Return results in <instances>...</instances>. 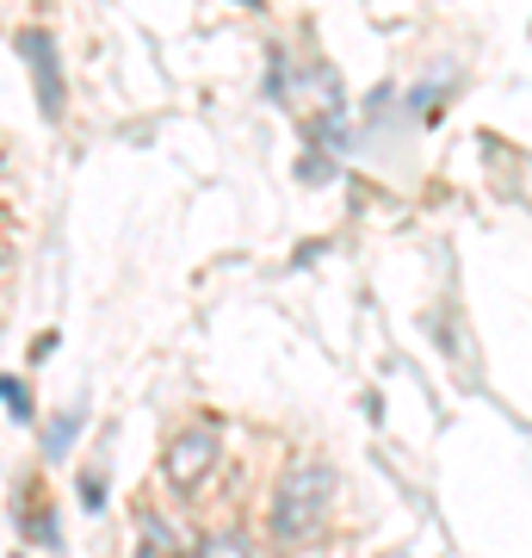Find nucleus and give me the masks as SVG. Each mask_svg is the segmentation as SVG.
<instances>
[{
	"label": "nucleus",
	"mask_w": 532,
	"mask_h": 558,
	"mask_svg": "<svg viewBox=\"0 0 532 558\" xmlns=\"http://www.w3.org/2000/svg\"><path fill=\"white\" fill-rule=\"evenodd\" d=\"M329 497H335V472H329L322 459H292L285 478H279V490H273V534L279 539L316 534V521H322Z\"/></svg>",
	"instance_id": "f257e3e1"
},
{
	"label": "nucleus",
	"mask_w": 532,
	"mask_h": 558,
	"mask_svg": "<svg viewBox=\"0 0 532 558\" xmlns=\"http://www.w3.org/2000/svg\"><path fill=\"white\" fill-rule=\"evenodd\" d=\"M20 57H25V69H32V81H38L44 119H62L69 94H62V69H57V38H50L44 25H25L20 32Z\"/></svg>",
	"instance_id": "f03ea898"
},
{
	"label": "nucleus",
	"mask_w": 532,
	"mask_h": 558,
	"mask_svg": "<svg viewBox=\"0 0 532 558\" xmlns=\"http://www.w3.org/2000/svg\"><path fill=\"white\" fill-rule=\"evenodd\" d=\"M218 465V428H186V435H174V447H168V484H180V490H193V484H205V472Z\"/></svg>",
	"instance_id": "7ed1b4c3"
},
{
	"label": "nucleus",
	"mask_w": 532,
	"mask_h": 558,
	"mask_svg": "<svg viewBox=\"0 0 532 558\" xmlns=\"http://www.w3.org/2000/svg\"><path fill=\"white\" fill-rule=\"evenodd\" d=\"M81 422H87V410H69V416H57L50 428H44V453L50 459H69V447H75Z\"/></svg>",
	"instance_id": "20e7f679"
},
{
	"label": "nucleus",
	"mask_w": 532,
	"mask_h": 558,
	"mask_svg": "<svg viewBox=\"0 0 532 558\" xmlns=\"http://www.w3.org/2000/svg\"><path fill=\"white\" fill-rule=\"evenodd\" d=\"M329 174H335V156H329V149H310V156L297 161V180H310V186L316 180H329Z\"/></svg>",
	"instance_id": "39448f33"
},
{
	"label": "nucleus",
	"mask_w": 532,
	"mask_h": 558,
	"mask_svg": "<svg viewBox=\"0 0 532 558\" xmlns=\"http://www.w3.org/2000/svg\"><path fill=\"white\" fill-rule=\"evenodd\" d=\"M0 398H7V410H13L20 422H32V391H25L20 379H0Z\"/></svg>",
	"instance_id": "423d86ee"
},
{
	"label": "nucleus",
	"mask_w": 532,
	"mask_h": 558,
	"mask_svg": "<svg viewBox=\"0 0 532 558\" xmlns=\"http://www.w3.org/2000/svg\"><path fill=\"white\" fill-rule=\"evenodd\" d=\"M143 539H149V546H168V553H174V527H161L156 515H143Z\"/></svg>",
	"instance_id": "0eeeda50"
},
{
	"label": "nucleus",
	"mask_w": 532,
	"mask_h": 558,
	"mask_svg": "<svg viewBox=\"0 0 532 558\" xmlns=\"http://www.w3.org/2000/svg\"><path fill=\"white\" fill-rule=\"evenodd\" d=\"M81 490H87V509H99V497H106V484H99V472H87V478H81Z\"/></svg>",
	"instance_id": "6e6552de"
}]
</instances>
